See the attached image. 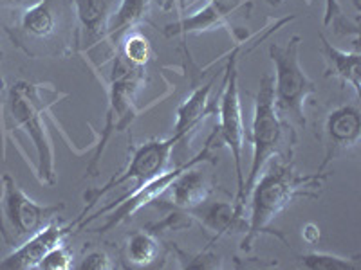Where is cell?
Returning <instances> with one entry per match:
<instances>
[{
  "label": "cell",
  "instance_id": "cell-1",
  "mask_svg": "<svg viewBox=\"0 0 361 270\" xmlns=\"http://www.w3.org/2000/svg\"><path fill=\"white\" fill-rule=\"evenodd\" d=\"M327 179V173L316 172L309 175H298L293 168V159H279L269 166L262 176L257 179L250 191V220L244 236L243 250H250L253 242L262 234H273L288 243V238L279 231L271 229V221L275 220L283 209H288L295 198H316L318 195L311 189L320 188Z\"/></svg>",
  "mask_w": 361,
  "mask_h": 270
},
{
  "label": "cell",
  "instance_id": "cell-2",
  "mask_svg": "<svg viewBox=\"0 0 361 270\" xmlns=\"http://www.w3.org/2000/svg\"><path fill=\"white\" fill-rule=\"evenodd\" d=\"M6 33L29 58H67L78 51L73 0H38Z\"/></svg>",
  "mask_w": 361,
  "mask_h": 270
},
{
  "label": "cell",
  "instance_id": "cell-3",
  "mask_svg": "<svg viewBox=\"0 0 361 270\" xmlns=\"http://www.w3.org/2000/svg\"><path fill=\"white\" fill-rule=\"evenodd\" d=\"M296 135L291 124L280 117L275 105L273 78L264 74L260 79L259 94L255 98L253 127H251V144H253V159H251L250 175L244 176V198L247 200L251 188L257 179L262 175L264 166L273 157L293 159V146Z\"/></svg>",
  "mask_w": 361,
  "mask_h": 270
},
{
  "label": "cell",
  "instance_id": "cell-4",
  "mask_svg": "<svg viewBox=\"0 0 361 270\" xmlns=\"http://www.w3.org/2000/svg\"><path fill=\"white\" fill-rule=\"evenodd\" d=\"M45 85L20 79L13 83L8 94V121L13 128H22L29 135L37 150V175L42 184L53 186L56 182L54 169V148L45 127V112L49 103L42 98Z\"/></svg>",
  "mask_w": 361,
  "mask_h": 270
},
{
  "label": "cell",
  "instance_id": "cell-5",
  "mask_svg": "<svg viewBox=\"0 0 361 270\" xmlns=\"http://www.w3.org/2000/svg\"><path fill=\"white\" fill-rule=\"evenodd\" d=\"M300 47L302 38L295 34L286 45L271 44L269 58L275 65L273 92L280 117L289 124L305 127V105L316 94V85L300 63Z\"/></svg>",
  "mask_w": 361,
  "mask_h": 270
},
{
  "label": "cell",
  "instance_id": "cell-6",
  "mask_svg": "<svg viewBox=\"0 0 361 270\" xmlns=\"http://www.w3.org/2000/svg\"><path fill=\"white\" fill-rule=\"evenodd\" d=\"M63 204L42 205L29 198L9 175L0 179V234L11 247H18L45 225L56 220Z\"/></svg>",
  "mask_w": 361,
  "mask_h": 270
},
{
  "label": "cell",
  "instance_id": "cell-7",
  "mask_svg": "<svg viewBox=\"0 0 361 270\" xmlns=\"http://www.w3.org/2000/svg\"><path fill=\"white\" fill-rule=\"evenodd\" d=\"M217 146H221V143H219V139H217V134L214 131V134L209 135L208 141H206V144H204V148H202L197 155L192 157V159L186 160V162L179 164V166H176V168L170 169V172H164V173H161L159 176H156V179L148 180L147 184L140 186V188H135L134 191L127 193L125 197H121L119 200H116V204L105 205V207L99 209L98 213H94L92 217L83 218V220L78 224V227H76V231H82L83 227H87V224H90L92 220L103 217V214L111 213L109 220L105 221L102 227H98V229L94 231V233H109V231H112L114 227H118V225L123 224L125 220H128L132 214L137 213L140 209H143L145 205L159 200L164 193L169 191V188L172 186L173 180L177 179V175L185 172L188 166H193V164H202V162H212V164L217 162V160H215L217 157L212 153L214 152V148H217Z\"/></svg>",
  "mask_w": 361,
  "mask_h": 270
},
{
  "label": "cell",
  "instance_id": "cell-8",
  "mask_svg": "<svg viewBox=\"0 0 361 270\" xmlns=\"http://www.w3.org/2000/svg\"><path fill=\"white\" fill-rule=\"evenodd\" d=\"M183 137L177 134L170 135L166 139H152L148 141V143H143L141 146L134 148L130 146V160H128L127 168L123 172H119L118 175L112 176L109 180L107 184L103 186V188H96V189H89V191L83 195V200H85V209L82 211L78 218H76V227H78L80 221L83 220L85 213L89 211L96 202H99V198L105 197L109 191L112 189L119 188L121 184L132 180L134 182V189L140 188V186L147 184L148 180L156 179L159 176L161 173L166 172L169 168L170 159H172V153L176 150V146L179 143H183Z\"/></svg>",
  "mask_w": 361,
  "mask_h": 270
},
{
  "label": "cell",
  "instance_id": "cell-9",
  "mask_svg": "<svg viewBox=\"0 0 361 270\" xmlns=\"http://www.w3.org/2000/svg\"><path fill=\"white\" fill-rule=\"evenodd\" d=\"M219 128H215L217 139L221 144L230 148L233 159L235 173H237V200L235 204L246 207L244 198V172H243V150H244V119L240 107V94H238V74H237V53L231 54L230 62L224 70V83H222L221 101L217 108Z\"/></svg>",
  "mask_w": 361,
  "mask_h": 270
},
{
  "label": "cell",
  "instance_id": "cell-10",
  "mask_svg": "<svg viewBox=\"0 0 361 270\" xmlns=\"http://www.w3.org/2000/svg\"><path fill=\"white\" fill-rule=\"evenodd\" d=\"M145 83V69L143 67H134L125 62L121 54L116 53L114 65L111 72V89H109V112L107 123L103 130L99 144L96 146L94 159L90 160L87 173L89 176H98L99 160H102L103 150L107 146V141L111 139V134L114 130L127 127L132 121V103H134L137 90Z\"/></svg>",
  "mask_w": 361,
  "mask_h": 270
},
{
  "label": "cell",
  "instance_id": "cell-11",
  "mask_svg": "<svg viewBox=\"0 0 361 270\" xmlns=\"http://www.w3.org/2000/svg\"><path fill=\"white\" fill-rule=\"evenodd\" d=\"M361 139V114L354 105H343L329 112L324 121L322 141L325 146V157L318 172L325 173V168L338 157L349 153L357 146Z\"/></svg>",
  "mask_w": 361,
  "mask_h": 270
},
{
  "label": "cell",
  "instance_id": "cell-12",
  "mask_svg": "<svg viewBox=\"0 0 361 270\" xmlns=\"http://www.w3.org/2000/svg\"><path fill=\"white\" fill-rule=\"evenodd\" d=\"M73 231H76V221L69 225H63L56 220L47 224L44 229L35 233L33 236L27 238L24 243L15 247L8 258L0 262V269L4 270H29L38 269L42 259L60 243H63L67 236Z\"/></svg>",
  "mask_w": 361,
  "mask_h": 270
},
{
  "label": "cell",
  "instance_id": "cell-13",
  "mask_svg": "<svg viewBox=\"0 0 361 270\" xmlns=\"http://www.w3.org/2000/svg\"><path fill=\"white\" fill-rule=\"evenodd\" d=\"M246 6L253 4L250 0H208V4L197 13L164 25L163 34L166 38L188 37V34H201L226 27L237 13L246 9Z\"/></svg>",
  "mask_w": 361,
  "mask_h": 270
},
{
  "label": "cell",
  "instance_id": "cell-14",
  "mask_svg": "<svg viewBox=\"0 0 361 270\" xmlns=\"http://www.w3.org/2000/svg\"><path fill=\"white\" fill-rule=\"evenodd\" d=\"M78 20V51H89L102 44L111 15L114 13V0H73Z\"/></svg>",
  "mask_w": 361,
  "mask_h": 270
},
{
  "label": "cell",
  "instance_id": "cell-15",
  "mask_svg": "<svg viewBox=\"0 0 361 270\" xmlns=\"http://www.w3.org/2000/svg\"><path fill=\"white\" fill-rule=\"evenodd\" d=\"M243 205L230 204V202H208L201 204L199 207L190 209L188 213L193 220H199L206 229L214 231L215 240L221 236L233 233H246L247 221L244 218Z\"/></svg>",
  "mask_w": 361,
  "mask_h": 270
},
{
  "label": "cell",
  "instance_id": "cell-16",
  "mask_svg": "<svg viewBox=\"0 0 361 270\" xmlns=\"http://www.w3.org/2000/svg\"><path fill=\"white\" fill-rule=\"evenodd\" d=\"M195 166H199V164L188 166L185 172L179 173L169 188V191H166L170 193V202L176 207L185 209V211L204 204L215 186L214 179L206 175L204 172H201V169H195Z\"/></svg>",
  "mask_w": 361,
  "mask_h": 270
},
{
  "label": "cell",
  "instance_id": "cell-17",
  "mask_svg": "<svg viewBox=\"0 0 361 270\" xmlns=\"http://www.w3.org/2000/svg\"><path fill=\"white\" fill-rule=\"evenodd\" d=\"M322 41V56H324L327 69H325V76L327 78L340 79L345 85H350L356 94H360V78H361V54L360 51H340L334 47L324 34H318Z\"/></svg>",
  "mask_w": 361,
  "mask_h": 270
},
{
  "label": "cell",
  "instance_id": "cell-18",
  "mask_svg": "<svg viewBox=\"0 0 361 270\" xmlns=\"http://www.w3.org/2000/svg\"><path fill=\"white\" fill-rule=\"evenodd\" d=\"M152 0H121L118 9L111 15V20L107 25V33L103 41L111 45V51H118L119 44L130 31H134L135 25L145 20L148 15Z\"/></svg>",
  "mask_w": 361,
  "mask_h": 270
},
{
  "label": "cell",
  "instance_id": "cell-19",
  "mask_svg": "<svg viewBox=\"0 0 361 270\" xmlns=\"http://www.w3.org/2000/svg\"><path fill=\"white\" fill-rule=\"evenodd\" d=\"M212 86H214L212 83L197 86L185 101L180 103V107L177 108V121L176 127H173V134L180 135L186 141L190 134L197 130L206 115L214 114L215 108L209 105Z\"/></svg>",
  "mask_w": 361,
  "mask_h": 270
},
{
  "label": "cell",
  "instance_id": "cell-20",
  "mask_svg": "<svg viewBox=\"0 0 361 270\" xmlns=\"http://www.w3.org/2000/svg\"><path fill=\"white\" fill-rule=\"evenodd\" d=\"M159 242L152 231H135L128 236L123 249V262L127 266H148L159 258Z\"/></svg>",
  "mask_w": 361,
  "mask_h": 270
},
{
  "label": "cell",
  "instance_id": "cell-21",
  "mask_svg": "<svg viewBox=\"0 0 361 270\" xmlns=\"http://www.w3.org/2000/svg\"><path fill=\"white\" fill-rule=\"evenodd\" d=\"M116 53L121 54V58H123L125 62L130 63V65L143 67V69L154 56L150 40H148L143 33L135 31V29L130 31V33L121 40V44H119Z\"/></svg>",
  "mask_w": 361,
  "mask_h": 270
},
{
  "label": "cell",
  "instance_id": "cell-22",
  "mask_svg": "<svg viewBox=\"0 0 361 270\" xmlns=\"http://www.w3.org/2000/svg\"><path fill=\"white\" fill-rule=\"evenodd\" d=\"M300 266L307 270H360L356 258H341L327 252H309L300 256Z\"/></svg>",
  "mask_w": 361,
  "mask_h": 270
},
{
  "label": "cell",
  "instance_id": "cell-23",
  "mask_svg": "<svg viewBox=\"0 0 361 270\" xmlns=\"http://www.w3.org/2000/svg\"><path fill=\"white\" fill-rule=\"evenodd\" d=\"M324 25H333V27L336 29V33H341V29H345V34L353 33L357 37V24H353L349 18L343 17L338 0H325Z\"/></svg>",
  "mask_w": 361,
  "mask_h": 270
},
{
  "label": "cell",
  "instance_id": "cell-24",
  "mask_svg": "<svg viewBox=\"0 0 361 270\" xmlns=\"http://www.w3.org/2000/svg\"><path fill=\"white\" fill-rule=\"evenodd\" d=\"M73 252L66 243H60L54 247L47 256L40 262L38 269L40 270H69L73 269Z\"/></svg>",
  "mask_w": 361,
  "mask_h": 270
},
{
  "label": "cell",
  "instance_id": "cell-25",
  "mask_svg": "<svg viewBox=\"0 0 361 270\" xmlns=\"http://www.w3.org/2000/svg\"><path fill=\"white\" fill-rule=\"evenodd\" d=\"M80 270H111L112 263L111 258L107 256V252L103 250H90L89 254L83 256V259L80 262V265L76 266Z\"/></svg>",
  "mask_w": 361,
  "mask_h": 270
},
{
  "label": "cell",
  "instance_id": "cell-26",
  "mask_svg": "<svg viewBox=\"0 0 361 270\" xmlns=\"http://www.w3.org/2000/svg\"><path fill=\"white\" fill-rule=\"evenodd\" d=\"M302 238H304L309 245H314V243H318V240H320V227L314 224L304 225V229H302Z\"/></svg>",
  "mask_w": 361,
  "mask_h": 270
},
{
  "label": "cell",
  "instance_id": "cell-27",
  "mask_svg": "<svg viewBox=\"0 0 361 270\" xmlns=\"http://www.w3.org/2000/svg\"><path fill=\"white\" fill-rule=\"evenodd\" d=\"M38 0H0V8L11 9H27L37 4Z\"/></svg>",
  "mask_w": 361,
  "mask_h": 270
},
{
  "label": "cell",
  "instance_id": "cell-28",
  "mask_svg": "<svg viewBox=\"0 0 361 270\" xmlns=\"http://www.w3.org/2000/svg\"><path fill=\"white\" fill-rule=\"evenodd\" d=\"M156 2H157V4H159L163 9H166V11H170V9L177 8V6H179V8H185V6L188 4V2H192V0H156Z\"/></svg>",
  "mask_w": 361,
  "mask_h": 270
},
{
  "label": "cell",
  "instance_id": "cell-29",
  "mask_svg": "<svg viewBox=\"0 0 361 270\" xmlns=\"http://www.w3.org/2000/svg\"><path fill=\"white\" fill-rule=\"evenodd\" d=\"M2 56H4V53H2V49H0V65H2ZM0 86L4 89V78H2V69H0Z\"/></svg>",
  "mask_w": 361,
  "mask_h": 270
},
{
  "label": "cell",
  "instance_id": "cell-30",
  "mask_svg": "<svg viewBox=\"0 0 361 270\" xmlns=\"http://www.w3.org/2000/svg\"><path fill=\"white\" fill-rule=\"evenodd\" d=\"M267 2H269L271 6H279L280 2H282V0H267Z\"/></svg>",
  "mask_w": 361,
  "mask_h": 270
},
{
  "label": "cell",
  "instance_id": "cell-31",
  "mask_svg": "<svg viewBox=\"0 0 361 270\" xmlns=\"http://www.w3.org/2000/svg\"><path fill=\"white\" fill-rule=\"evenodd\" d=\"M0 92H2V86H0Z\"/></svg>",
  "mask_w": 361,
  "mask_h": 270
}]
</instances>
